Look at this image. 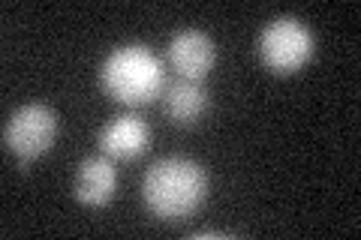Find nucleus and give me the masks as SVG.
<instances>
[{
    "label": "nucleus",
    "instance_id": "1",
    "mask_svg": "<svg viewBox=\"0 0 361 240\" xmlns=\"http://www.w3.org/2000/svg\"><path fill=\"white\" fill-rule=\"evenodd\" d=\"M142 198L157 220H187L208 198V171L187 156H166L145 171Z\"/></svg>",
    "mask_w": 361,
    "mask_h": 240
},
{
    "label": "nucleus",
    "instance_id": "5",
    "mask_svg": "<svg viewBox=\"0 0 361 240\" xmlns=\"http://www.w3.org/2000/svg\"><path fill=\"white\" fill-rule=\"evenodd\" d=\"M169 63L175 66V72L180 78H190V82H202L217 63V49H214V39L205 30L187 27L172 37L169 42Z\"/></svg>",
    "mask_w": 361,
    "mask_h": 240
},
{
    "label": "nucleus",
    "instance_id": "8",
    "mask_svg": "<svg viewBox=\"0 0 361 240\" xmlns=\"http://www.w3.org/2000/svg\"><path fill=\"white\" fill-rule=\"evenodd\" d=\"M163 111L169 120L175 123H196L202 114L208 111V90L202 82H190V78H178L175 84L166 87L163 94Z\"/></svg>",
    "mask_w": 361,
    "mask_h": 240
},
{
    "label": "nucleus",
    "instance_id": "6",
    "mask_svg": "<svg viewBox=\"0 0 361 240\" xmlns=\"http://www.w3.org/2000/svg\"><path fill=\"white\" fill-rule=\"evenodd\" d=\"M115 189H118V171L106 153L82 159V165L75 171V187H73L78 204H85V208H106L115 198Z\"/></svg>",
    "mask_w": 361,
    "mask_h": 240
},
{
    "label": "nucleus",
    "instance_id": "7",
    "mask_svg": "<svg viewBox=\"0 0 361 240\" xmlns=\"http://www.w3.org/2000/svg\"><path fill=\"white\" fill-rule=\"evenodd\" d=\"M151 144V130L139 114H121L99 132V147L109 159H139Z\"/></svg>",
    "mask_w": 361,
    "mask_h": 240
},
{
    "label": "nucleus",
    "instance_id": "3",
    "mask_svg": "<svg viewBox=\"0 0 361 240\" xmlns=\"http://www.w3.org/2000/svg\"><path fill=\"white\" fill-rule=\"evenodd\" d=\"M313 57V33L301 18H274L259 33V61L271 72L292 75Z\"/></svg>",
    "mask_w": 361,
    "mask_h": 240
},
{
    "label": "nucleus",
    "instance_id": "4",
    "mask_svg": "<svg viewBox=\"0 0 361 240\" xmlns=\"http://www.w3.org/2000/svg\"><path fill=\"white\" fill-rule=\"evenodd\" d=\"M58 114L42 102H30L21 106L16 114H9L6 130H4V144L18 163H33L51 151L54 139H58Z\"/></svg>",
    "mask_w": 361,
    "mask_h": 240
},
{
    "label": "nucleus",
    "instance_id": "2",
    "mask_svg": "<svg viewBox=\"0 0 361 240\" xmlns=\"http://www.w3.org/2000/svg\"><path fill=\"white\" fill-rule=\"evenodd\" d=\"M99 87L121 106H148L163 90V63L145 45H121L99 66Z\"/></svg>",
    "mask_w": 361,
    "mask_h": 240
}]
</instances>
